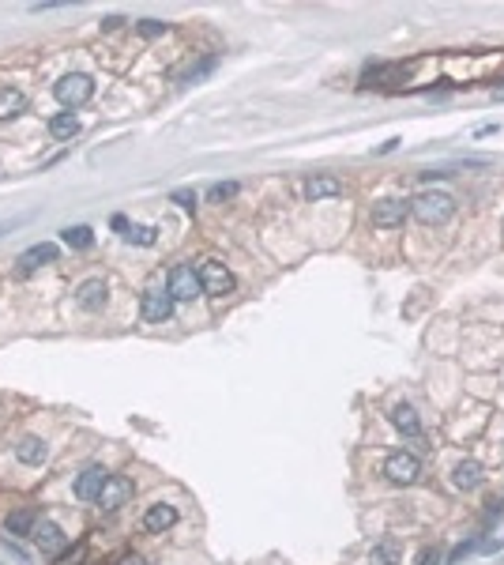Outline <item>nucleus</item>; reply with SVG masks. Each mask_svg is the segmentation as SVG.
Wrapping results in <instances>:
<instances>
[{
    "instance_id": "obj_9",
    "label": "nucleus",
    "mask_w": 504,
    "mask_h": 565,
    "mask_svg": "<svg viewBox=\"0 0 504 565\" xmlns=\"http://www.w3.org/2000/svg\"><path fill=\"white\" fill-rule=\"evenodd\" d=\"M34 543H38V550H42L46 558H61V550H64V532L57 528L53 520H42V524H34Z\"/></svg>"
},
{
    "instance_id": "obj_27",
    "label": "nucleus",
    "mask_w": 504,
    "mask_h": 565,
    "mask_svg": "<svg viewBox=\"0 0 504 565\" xmlns=\"http://www.w3.org/2000/svg\"><path fill=\"white\" fill-rule=\"evenodd\" d=\"M478 546H482L478 539H471V543H463V546H456V550H452V565H456V561H463V558H467V554H474V550H478Z\"/></svg>"
},
{
    "instance_id": "obj_4",
    "label": "nucleus",
    "mask_w": 504,
    "mask_h": 565,
    "mask_svg": "<svg viewBox=\"0 0 504 565\" xmlns=\"http://www.w3.org/2000/svg\"><path fill=\"white\" fill-rule=\"evenodd\" d=\"M384 475H388L395 486H410V482H418L421 464H418L414 452H392L388 460H384Z\"/></svg>"
},
{
    "instance_id": "obj_20",
    "label": "nucleus",
    "mask_w": 504,
    "mask_h": 565,
    "mask_svg": "<svg viewBox=\"0 0 504 565\" xmlns=\"http://www.w3.org/2000/svg\"><path fill=\"white\" fill-rule=\"evenodd\" d=\"M452 482L459 490H474V486H482V467L474 464V460H463V464L452 471Z\"/></svg>"
},
{
    "instance_id": "obj_19",
    "label": "nucleus",
    "mask_w": 504,
    "mask_h": 565,
    "mask_svg": "<svg viewBox=\"0 0 504 565\" xmlns=\"http://www.w3.org/2000/svg\"><path fill=\"white\" fill-rule=\"evenodd\" d=\"M49 136H53V140H72V136H79V117H75V113L49 117Z\"/></svg>"
},
{
    "instance_id": "obj_31",
    "label": "nucleus",
    "mask_w": 504,
    "mask_h": 565,
    "mask_svg": "<svg viewBox=\"0 0 504 565\" xmlns=\"http://www.w3.org/2000/svg\"><path fill=\"white\" fill-rule=\"evenodd\" d=\"M117 565H147V561H143L140 554H121V561H117Z\"/></svg>"
},
{
    "instance_id": "obj_15",
    "label": "nucleus",
    "mask_w": 504,
    "mask_h": 565,
    "mask_svg": "<svg viewBox=\"0 0 504 565\" xmlns=\"http://www.w3.org/2000/svg\"><path fill=\"white\" fill-rule=\"evenodd\" d=\"M392 423L399 426L406 437H421V423H418V411L410 403H395L392 407Z\"/></svg>"
},
{
    "instance_id": "obj_29",
    "label": "nucleus",
    "mask_w": 504,
    "mask_h": 565,
    "mask_svg": "<svg viewBox=\"0 0 504 565\" xmlns=\"http://www.w3.org/2000/svg\"><path fill=\"white\" fill-rule=\"evenodd\" d=\"M418 565H436V550H433V546H426V550L418 554Z\"/></svg>"
},
{
    "instance_id": "obj_18",
    "label": "nucleus",
    "mask_w": 504,
    "mask_h": 565,
    "mask_svg": "<svg viewBox=\"0 0 504 565\" xmlns=\"http://www.w3.org/2000/svg\"><path fill=\"white\" fill-rule=\"evenodd\" d=\"M34 524H38V517H34L31 509H16V512H8L4 532L8 535H34Z\"/></svg>"
},
{
    "instance_id": "obj_33",
    "label": "nucleus",
    "mask_w": 504,
    "mask_h": 565,
    "mask_svg": "<svg viewBox=\"0 0 504 565\" xmlns=\"http://www.w3.org/2000/svg\"><path fill=\"white\" fill-rule=\"evenodd\" d=\"M83 565H102V561H83Z\"/></svg>"
},
{
    "instance_id": "obj_28",
    "label": "nucleus",
    "mask_w": 504,
    "mask_h": 565,
    "mask_svg": "<svg viewBox=\"0 0 504 565\" xmlns=\"http://www.w3.org/2000/svg\"><path fill=\"white\" fill-rule=\"evenodd\" d=\"M174 204H181L184 212H192V207H196V192H189V189H177V192H174Z\"/></svg>"
},
{
    "instance_id": "obj_25",
    "label": "nucleus",
    "mask_w": 504,
    "mask_h": 565,
    "mask_svg": "<svg viewBox=\"0 0 504 565\" xmlns=\"http://www.w3.org/2000/svg\"><path fill=\"white\" fill-rule=\"evenodd\" d=\"M136 31H140L143 38H158V34H166V23H158V19H140Z\"/></svg>"
},
{
    "instance_id": "obj_12",
    "label": "nucleus",
    "mask_w": 504,
    "mask_h": 565,
    "mask_svg": "<svg viewBox=\"0 0 504 565\" xmlns=\"http://www.w3.org/2000/svg\"><path fill=\"white\" fill-rule=\"evenodd\" d=\"M57 260V245L53 242H42V245H31L26 253L19 256V271L23 275H31L34 268H42V264H53Z\"/></svg>"
},
{
    "instance_id": "obj_21",
    "label": "nucleus",
    "mask_w": 504,
    "mask_h": 565,
    "mask_svg": "<svg viewBox=\"0 0 504 565\" xmlns=\"http://www.w3.org/2000/svg\"><path fill=\"white\" fill-rule=\"evenodd\" d=\"M369 565H399V543H380L369 550Z\"/></svg>"
},
{
    "instance_id": "obj_13",
    "label": "nucleus",
    "mask_w": 504,
    "mask_h": 565,
    "mask_svg": "<svg viewBox=\"0 0 504 565\" xmlns=\"http://www.w3.org/2000/svg\"><path fill=\"white\" fill-rule=\"evenodd\" d=\"M177 524V509L174 505H151L143 512V528L147 532H169Z\"/></svg>"
},
{
    "instance_id": "obj_5",
    "label": "nucleus",
    "mask_w": 504,
    "mask_h": 565,
    "mask_svg": "<svg viewBox=\"0 0 504 565\" xmlns=\"http://www.w3.org/2000/svg\"><path fill=\"white\" fill-rule=\"evenodd\" d=\"M169 294H174V301H192L204 294L200 286V271L189 268V264H177L174 271H169Z\"/></svg>"
},
{
    "instance_id": "obj_2",
    "label": "nucleus",
    "mask_w": 504,
    "mask_h": 565,
    "mask_svg": "<svg viewBox=\"0 0 504 565\" xmlns=\"http://www.w3.org/2000/svg\"><path fill=\"white\" fill-rule=\"evenodd\" d=\"M53 95H57V102L64 110H79L83 102L95 95V83L87 80V76H79V72H72V76H64V80H57V87H53Z\"/></svg>"
},
{
    "instance_id": "obj_1",
    "label": "nucleus",
    "mask_w": 504,
    "mask_h": 565,
    "mask_svg": "<svg viewBox=\"0 0 504 565\" xmlns=\"http://www.w3.org/2000/svg\"><path fill=\"white\" fill-rule=\"evenodd\" d=\"M410 215L414 219H421L426 227H441V222H448L456 215V200L448 192H421V196H414L410 200Z\"/></svg>"
},
{
    "instance_id": "obj_14",
    "label": "nucleus",
    "mask_w": 504,
    "mask_h": 565,
    "mask_svg": "<svg viewBox=\"0 0 504 565\" xmlns=\"http://www.w3.org/2000/svg\"><path fill=\"white\" fill-rule=\"evenodd\" d=\"M105 294H110V291H105L102 279H87V283L75 291V301H79V306H83L87 313H95V309L105 306Z\"/></svg>"
},
{
    "instance_id": "obj_10",
    "label": "nucleus",
    "mask_w": 504,
    "mask_h": 565,
    "mask_svg": "<svg viewBox=\"0 0 504 565\" xmlns=\"http://www.w3.org/2000/svg\"><path fill=\"white\" fill-rule=\"evenodd\" d=\"M105 479H110V471H105V467H87L83 475L75 479V497H79V502H98Z\"/></svg>"
},
{
    "instance_id": "obj_17",
    "label": "nucleus",
    "mask_w": 504,
    "mask_h": 565,
    "mask_svg": "<svg viewBox=\"0 0 504 565\" xmlns=\"http://www.w3.org/2000/svg\"><path fill=\"white\" fill-rule=\"evenodd\" d=\"M16 456H19V464H42V460L49 456V449H46L42 437H23L16 445Z\"/></svg>"
},
{
    "instance_id": "obj_22",
    "label": "nucleus",
    "mask_w": 504,
    "mask_h": 565,
    "mask_svg": "<svg viewBox=\"0 0 504 565\" xmlns=\"http://www.w3.org/2000/svg\"><path fill=\"white\" fill-rule=\"evenodd\" d=\"M61 238H64V245H72V249H90L95 245L90 227H68V230H61Z\"/></svg>"
},
{
    "instance_id": "obj_30",
    "label": "nucleus",
    "mask_w": 504,
    "mask_h": 565,
    "mask_svg": "<svg viewBox=\"0 0 504 565\" xmlns=\"http://www.w3.org/2000/svg\"><path fill=\"white\" fill-rule=\"evenodd\" d=\"M121 23H125L121 16H110V19H102V31H117V27H121Z\"/></svg>"
},
{
    "instance_id": "obj_11",
    "label": "nucleus",
    "mask_w": 504,
    "mask_h": 565,
    "mask_svg": "<svg viewBox=\"0 0 504 565\" xmlns=\"http://www.w3.org/2000/svg\"><path fill=\"white\" fill-rule=\"evenodd\" d=\"M342 192V181L335 174H313L309 181H305V196L309 200H331V196Z\"/></svg>"
},
{
    "instance_id": "obj_32",
    "label": "nucleus",
    "mask_w": 504,
    "mask_h": 565,
    "mask_svg": "<svg viewBox=\"0 0 504 565\" xmlns=\"http://www.w3.org/2000/svg\"><path fill=\"white\" fill-rule=\"evenodd\" d=\"M8 230H11V227H8V222H0V234H8Z\"/></svg>"
},
{
    "instance_id": "obj_16",
    "label": "nucleus",
    "mask_w": 504,
    "mask_h": 565,
    "mask_svg": "<svg viewBox=\"0 0 504 565\" xmlns=\"http://www.w3.org/2000/svg\"><path fill=\"white\" fill-rule=\"evenodd\" d=\"M26 110V95L16 87H0V121H8V117H19Z\"/></svg>"
},
{
    "instance_id": "obj_26",
    "label": "nucleus",
    "mask_w": 504,
    "mask_h": 565,
    "mask_svg": "<svg viewBox=\"0 0 504 565\" xmlns=\"http://www.w3.org/2000/svg\"><path fill=\"white\" fill-rule=\"evenodd\" d=\"M87 558V543H75V550H68V554H61L57 565H83Z\"/></svg>"
},
{
    "instance_id": "obj_8",
    "label": "nucleus",
    "mask_w": 504,
    "mask_h": 565,
    "mask_svg": "<svg viewBox=\"0 0 504 565\" xmlns=\"http://www.w3.org/2000/svg\"><path fill=\"white\" fill-rule=\"evenodd\" d=\"M128 497H132V479H125V475H110V479H105V486H102L98 505H102L105 512H117L121 505H128Z\"/></svg>"
},
{
    "instance_id": "obj_24",
    "label": "nucleus",
    "mask_w": 504,
    "mask_h": 565,
    "mask_svg": "<svg viewBox=\"0 0 504 565\" xmlns=\"http://www.w3.org/2000/svg\"><path fill=\"white\" fill-rule=\"evenodd\" d=\"M230 196H237V181H222V185H211L207 200H211V204H222V200H230Z\"/></svg>"
},
{
    "instance_id": "obj_6",
    "label": "nucleus",
    "mask_w": 504,
    "mask_h": 565,
    "mask_svg": "<svg viewBox=\"0 0 504 565\" xmlns=\"http://www.w3.org/2000/svg\"><path fill=\"white\" fill-rule=\"evenodd\" d=\"M143 317L151 324H166L174 317V294H169V286H151L143 294Z\"/></svg>"
},
{
    "instance_id": "obj_7",
    "label": "nucleus",
    "mask_w": 504,
    "mask_h": 565,
    "mask_svg": "<svg viewBox=\"0 0 504 565\" xmlns=\"http://www.w3.org/2000/svg\"><path fill=\"white\" fill-rule=\"evenodd\" d=\"M406 215H410V204H406V200H395V196H388V200H377V204H373V227H380V230L403 227Z\"/></svg>"
},
{
    "instance_id": "obj_3",
    "label": "nucleus",
    "mask_w": 504,
    "mask_h": 565,
    "mask_svg": "<svg viewBox=\"0 0 504 565\" xmlns=\"http://www.w3.org/2000/svg\"><path fill=\"white\" fill-rule=\"evenodd\" d=\"M200 286H204V294H211V298H226L230 291H233V271L222 264V260H204L200 268Z\"/></svg>"
},
{
    "instance_id": "obj_23",
    "label": "nucleus",
    "mask_w": 504,
    "mask_h": 565,
    "mask_svg": "<svg viewBox=\"0 0 504 565\" xmlns=\"http://www.w3.org/2000/svg\"><path fill=\"white\" fill-rule=\"evenodd\" d=\"M125 242H136V245H154V230H151V227H125Z\"/></svg>"
}]
</instances>
